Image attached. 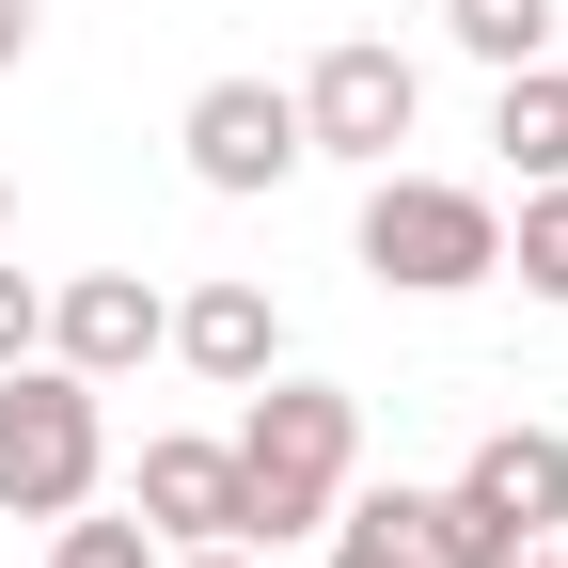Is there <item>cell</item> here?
Returning <instances> with one entry per match:
<instances>
[{
  "label": "cell",
  "mask_w": 568,
  "mask_h": 568,
  "mask_svg": "<svg viewBox=\"0 0 568 568\" xmlns=\"http://www.w3.org/2000/svg\"><path fill=\"white\" fill-rule=\"evenodd\" d=\"M347 474H364V410H347L332 379H253V426H237V537H316L347 506Z\"/></svg>",
  "instance_id": "cell-1"
},
{
  "label": "cell",
  "mask_w": 568,
  "mask_h": 568,
  "mask_svg": "<svg viewBox=\"0 0 568 568\" xmlns=\"http://www.w3.org/2000/svg\"><path fill=\"white\" fill-rule=\"evenodd\" d=\"M95 474H111V426H95V379L80 364H0V506L17 521H63V506H95Z\"/></svg>",
  "instance_id": "cell-2"
},
{
  "label": "cell",
  "mask_w": 568,
  "mask_h": 568,
  "mask_svg": "<svg viewBox=\"0 0 568 568\" xmlns=\"http://www.w3.org/2000/svg\"><path fill=\"white\" fill-rule=\"evenodd\" d=\"M364 268L410 284V301H458V284L506 268V205L458 190V174H395V159H379V190H364Z\"/></svg>",
  "instance_id": "cell-3"
},
{
  "label": "cell",
  "mask_w": 568,
  "mask_h": 568,
  "mask_svg": "<svg viewBox=\"0 0 568 568\" xmlns=\"http://www.w3.org/2000/svg\"><path fill=\"white\" fill-rule=\"evenodd\" d=\"M410 111H426V80H410V48H379V32H347V48H316V80H301V159H395L410 142Z\"/></svg>",
  "instance_id": "cell-4"
},
{
  "label": "cell",
  "mask_w": 568,
  "mask_h": 568,
  "mask_svg": "<svg viewBox=\"0 0 568 568\" xmlns=\"http://www.w3.org/2000/svg\"><path fill=\"white\" fill-rule=\"evenodd\" d=\"M174 142H190L205 190H284V174H301V95H284V80H205Z\"/></svg>",
  "instance_id": "cell-5"
},
{
  "label": "cell",
  "mask_w": 568,
  "mask_h": 568,
  "mask_svg": "<svg viewBox=\"0 0 568 568\" xmlns=\"http://www.w3.org/2000/svg\"><path fill=\"white\" fill-rule=\"evenodd\" d=\"M159 332H174V301H159L142 268H80V284H48V364H80L95 395H111Z\"/></svg>",
  "instance_id": "cell-6"
},
{
  "label": "cell",
  "mask_w": 568,
  "mask_h": 568,
  "mask_svg": "<svg viewBox=\"0 0 568 568\" xmlns=\"http://www.w3.org/2000/svg\"><path fill=\"white\" fill-rule=\"evenodd\" d=\"M159 347H174L190 379H222V395H253V379L284 364V301H268V284H190Z\"/></svg>",
  "instance_id": "cell-7"
},
{
  "label": "cell",
  "mask_w": 568,
  "mask_h": 568,
  "mask_svg": "<svg viewBox=\"0 0 568 568\" xmlns=\"http://www.w3.org/2000/svg\"><path fill=\"white\" fill-rule=\"evenodd\" d=\"M142 537H237V443H205V426H174V443H142Z\"/></svg>",
  "instance_id": "cell-8"
},
{
  "label": "cell",
  "mask_w": 568,
  "mask_h": 568,
  "mask_svg": "<svg viewBox=\"0 0 568 568\" xmlns=\"http://www.w3.org/2000/svg\"><path fill=\"white\" fill-rule=\"evenodd\" d=\"M458 489H474L506 537H552V521H568V426H489Z\"/></svg>",
  "instance_id": "cell-9"
},
{
  "label": "cell",
  "mask_w": 568,
  "mask_h": 568,
  "mask_svg": "<svg viewBox=\"0 0 568 568\" xmlns=\"http://www.w3.org/2000/svg\"><path fill=\"white\" fill-rule=\"evenodd\" d=\"M489 142H506V174H521V190H552V174H568V63H506Z\"/></svg>",
  "instance_id": "cell-10"
},
{
  "label": "cell",
  "mask_w": 568,
  "mask_h": 568,
  "mask_svg": "<svg viewBox=\"0 0 568 568\" xmlns=\"http://www.w3.org/2000/svg\"><path fill=\"white\" fill-rule=\"evenodd\" d=\"M410 552H426V568H521L537 537H506L474 489H410Z\"/></svg>",
  "instance_id": "cell-11"
},
{
  "label": "cell",
  "mask_w": 568,
  "mask_h": 568,
  "mask_svg": "<svg viewBox=\"0 0 568 568\" xmlns=\"http://www.w3.org/2000/svg\"><path fill=\"white\" fill-rule=\"evenodd\" d=\"M316 537H332V568H426V552H410V489H347Z\"/></svg>",
  "instance_id": "cell-12"
},
{
  "label": "cell",
  "mask_w": 568,
  "mask_h": 568,
  "mask_svg": "<svg viewBox=\"0 0 568 568\" xmlns=\"http://www.w3.org/2000/svg\"><path fill=\"white\" fill-rule=\"evenodd\" d=\"M443 32L489 63V80H506V63H537V48H552V0H443Z\"/></svg>",
  "instance_id": "cell-13"
},
{
  "label": "cell",
  "mask_w": 568,
  "mask_h": 568,
  "mask_svg": "<svg viewBox=\"0 0 568 568\" xmlns=\"http://www.w3.org/2000/svg\"><path fill=\"white\" fill-rule=\"evenodd\" d=\"M506 268L537 284V301H568V174H552V190H521V237H506Z\"/></svg>",
  "instance_id": "cell-14"
},
{
  "label": "cell",
  "mask_w": 568,
  "mask_h": 568,
  "mask_svg": "<svg viewBox=\"0 0 568 568\" xmlns=\"http://www.w3.org/2000/svg\"><path fill=\"white\" fill-rule=\"evenodd\" d=\"M48 568H142V521H95V506H63V552Z\"/></svg>",
  "instance_id": "cell-15"
},
{
  "label": "cell",
  "mask_w": 568,
  "mask_h": 568,
  "mask_svg": "<svg viewBox=\"0 0 568 568\" xmlns=\"http://www.w3.org/2000/svg\"><path fill=\"white\" fill-rule=\"evenodd\" d=\"M32 347H48V284L0 253V364H32Z\"/></svg>",
  "instance_id": "cell-16"
},
{
  "label": "cell",
  "mask_w": 568,
  "mask_h": 568,
  "mask_svg": "<svg viewBox=\"0 0 568 568\" xmlns=\"http://www.w3.org/2000/svg\"><path fill=\"white\" fill-rule=\"evenodd\" d=\"M174 568H253V537H190V552H174Z\"/></svg>",
  "instance_id": "cell-17"
},
{
  "label": "cell",
  "mask_w": 568,
  "mask_h": 568,
  "mask_svg": "<svg viewBox=\"0 0 568 568\" xmlns=\"http://www.w3.org/2000/svg\"><path fill=\"white\" fill-rule=\"evenodd\" d=\"M17 48H32V0H0V63H17Z\"/></svg>",
  "instance_id": "cell-18"
},
{
  "label": "cell",
  "mask_w": 568,
  "mask_h": 568,
  "mask_svg": "<svg viewBox=\"0 0 568 568\" xmlns=\"http://www.w3.org/2000/svg\"><path fill=\"white\" fill-rule=\"evenodd\" d=\"M521 568H552V537H537V552H521Z\"/></svg>",
  "instance_id": "cell-19"
},
{
  "label": "cell",
  "mask_w": 568,
  "mask_h": 568,
  "mask_svg": "<svg viewBox=\"0 0 568 568\" xmlns=\"http://www.w3.org/2000/svg\"><path fill=\"white\" fill-rule=\"evenodd\" d=\"M0 222H17V190H0Z\"/></svg>",
  "instance_id": "cell-20"
}]
</instances>
